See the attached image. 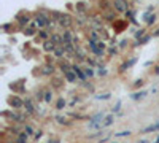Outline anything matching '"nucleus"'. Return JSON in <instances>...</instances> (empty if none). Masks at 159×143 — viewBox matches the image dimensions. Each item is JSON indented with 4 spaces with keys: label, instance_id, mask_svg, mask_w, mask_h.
<instances>
[{
    "label": "nucleus",
    "instance_id": "nucleus-3",
    "mask_svg": "<svg viewBox=\"0 0 159 143\" xmlns=\"http://www.w3.org/2000/svg\"><path fill=\"white\" fill-rule=\"evenodd\" d=\"M53 53H54L56 57H62V56L67 53V49H65V46H62V45H61V46H56V49Z\"/></svg>",
    "mask_w": 159,
    "mask_h": 143
},
{
    "label": "nucleus",
    "instance_id": "nucleus-25",
    "mask_svg": "<svg viewBox=\"0 0 159 143\" xmlns=\"http://www.w3.org/2000/svg\"><path fill=\"white\" fill-rule=\"evenodd\" d=\"M143 32H145V30H143V29H140V30H138L137 34H135V37H137V38H138V37H142V35H143Z\"/></svg>",
    "mask_w": 159,
    "mask_h": 143
},
{
    "label": "nucleus",
    "instance_id": "nucleus-28",
    "mask_svg": "<svg viewBox=\"0 0 159 143\" xmlns=\"http://www.w3.org/2000/svg\"><path fill=\"white\" fill-rule=\"evenodd\" d=\"M142 84H143L142 80H137V81H135V86H137V88H138V86H142Z\"/></svg>",
    "mask_w": 159,
    "mask_h": 143
},
{
    "label": "nucleus",
    "instance_id": "nucleus-13",
    "mask_svg": "<svg viewBox=\"0 0 159 143\" xmlns=\"http://www.w3.org/2000/svg\"><path fill=\"white\" fill-rule=\"evenodd\" d=\"M111 123H113V116H111V115H108V116H105V121L102 123V126H104V127H107V126H110Z\"/></svg>",
    "mask_w": 159,
    "mask_h": 143
},
{
    "label": "nucleus",
    "instance_id": "nucleus-15",
    "mask_svg": "<svg viewBox=\"0 0 159 143\" xmlns=\"http://www.w3.org/2000/svg\"><path fill=\"white\" fill-rule=\"evenodd\" d=\"M145 18H146V22H148V24H153V22L156 21V16H154V14H148V13H146Z\"/></svg>",
    "mask_w": 159,
    "mask_h": 143
},
{
    "label": "nucleus",
    "instance_id": "nucleus-10",
    "mask_svg": "<svg viewBox=\"0 0 159 143\" xmlns=\"http://www.w3.org/2000/svg\"><path fill=\"white\" fill-rule=\"evenodd\" d=\"M53 72H54V67H53V65H45L43 70H42V73L43 75H49V73H53Z\"/></svg>",
    "mask_w": 159,
    "mask_h": 143
},
{
    "label": "nucleus",
    "instance_id": "nucleus-26",
    "mask_svg": "<svg viewBox=\"0 0 159 143\" xmlns=\"http://www.w3.org/2000/svg\"><path fill=\"white\" fill-rule=\"evenodd\" d=\"M148 40H150V37H148V35H146V37H143L142 40H140V43H146V41H148Z\"/></svg>",
    "mask_w": 159,
    "mask_h": 143
},
{
    "label": "nucleus",
    "instance_id": "nucleus-22",
    "mask_svg": "<svg viewBox=\"0 0 159 143\" xmlns=\"http://www.w3.org/2000/svg\"><path fill=\"white\" fill-rule=\"evenodd\" d=\"M26 134H27V135H32V134H34V130H32L30 126H26Z\"/></svg>",
    "mask_w": 159,
    "mask_h": 143
},
{
    "label": "nucleus",
    "instance_id": "nucleus-30",
    "mask_svg": "<svg viewBox=\"0 0 159 143\" xmlns=\"http://www.w3.org/2000/svg\"><path fill=\"white\" fill-rule=\"evenodd\" d=\"M153 35H154V37H159V29H158V30H156V32H154V34H153Z\"/></svg>",
    "mask_w": 159,
    "mask_h": 143
},
{
    "label": "nucleus",
    "instance_id": "nucleus-4",
    "mask_svg": "<svg viewBox=\"0 0 159 143\" xmlns=\"http://www.w3.org/2000/svg\"><path fill=\"white\" fill-rule=\"evenodd\" d=\"M24 107H26V110H27V113H29V115H32V113L35 111V108H34V103H32V100H30V99H26V100H24Z\"/></svg>",
    "mask_w": 159,
    "mask_h": 143
},
{
    "label": "nucleus",
    "instance_id": "nucleus-6",
    "mask_svg": "<svg viewBox=\"0 0 159 143\" xmlns=\"http://www.w3.org/2000/svg\"><path fill=\"white\" fill-rule=\"evenodd\" d=\"M156 130H159V123H158V124H151V126L145 127V129L142 130V134H150V132H156Z\"/></svg>",
    "mask_w": 159,
    "mask_h": 143
},
{
    "label": "nucleus",
    "instance_id": "nucleus-21",
    "mask_svg": "<svg viewBox=\"0 0 159 143\" xmlns=\"http://www.w3.org/2000/svg\"><path fill=\"white\" fill-rule=\"evenodd\" d=\"M56 119H57V123H59V124H67V123H69V121H67L64 116H57Z\"/></svg>",
    "mask_w": 159,
    "mask_h": 143
},
{
    "label": "nucleus",
    "instance_id": "nucleus-9",
    "mask_svg": "<svg viewBox=\"0 0 159 143\" xmlns=\"http://www.w3.org/2000/svg\"><path fill=\"white\" fill-rule=\"evenodd\" d=\"M65 78H67V81H70V83H75L76 81V73L75 72H65Z\"/></svg>",
    "mask_w": 159,
    "mask_h": 143
},
{
    "label": "nucleus",
    "instance_id": "nucleus-11",
    "mask_svg": "<svg viewBox=\"0 0 159 143\" xmlns=\"http://www.w3.org/2000/svg\"><path fill=\"white\" fill-rule=\"evenodd\" d=\"M102 119H105L104 113H97L96 116H92V119H91V121H94V123H102Z\"/></svg>",
    "mask_w": 159,
    "mask_h": 143
},
{
    "label": "nucleus",
    "instance_id": "nucleus-31",
    "mask_svg": "<svg viewBox=\"0 0 159 143\" xmlns=\"http://www.w3.org/2000/svg\"><path fill=\"white\" fill-rule=\"evenodd\" d=\"M49 143H59V140H49Z\"/></svg>",
    "mask_w": 159,
    "mask_h": 143
},
{
    "label": "nucleus",
    "instance_id": "nucleus-18",
    "mask_svg": "<svg viewBox=\"0 0 159 143\" xmlns=\"http://www.w3.org/2000/svg\"><path fill=\"white\" fill-rule=\"evenodd\" d=\"M127 135H131V132H129V130H123V132L115 134V137H127Z\"/></svg>",
    "mask_w": 159,
    "mask_h": 143
},
{
    "label": "nucleus",
    "instance_id": "nucleus-33",
    "mask_svg": "<svg viewBox=\"0 0 159 143\" xmlns=\"http://www.w3.org/2000/svg\"><path fill=\"white\" fill-rule=\"evenodd\" d=\"M140 143H148V142H146V140H140Z\"/></svg>",
    "mask_w": 159,
    "mask_h": 143
},
{
    "label": "nucleus",
    "instance_id": "nucleus-23",
    "mask_svg": "<svg viewBox=\"0 0 159 143\" xmlns=\"http://www.w3.org/2000/svg\"><path fill=\"white\" fill-rule=\"evenodd\" d=\"M84 73H86L88 76H92V70H91V68H84Z\"/></svg>",
    "mask_w": 159,
    "mask_h": 143
},
{
    "label": "nucleus",
    "instance_id": "nucleus-1",
    "mask_svg": "<svg viewBox=\"0 0 159 143\" xmlns=\"http://www.w3.org/2000/svg\"><path fill=\"white\" fill-rule=\"evenodd\" d=\"M57 22H59L61 27L69 29L70 26H72V18H70L69 14H57Z\"/></svg>",
    "mask_w": 159,
    "mask_h": 143
},
{
    "label": "nucleus",
    "instance_id": "nucleus-14",
    "mask_svg": "<svg viewBox=\"0 0 159 143\" xmlns=\"http://www.w3.org/2000/svg\"><path fill=\"white\" fill-rule=\"evenodd\" d=\"M51 41L56 45H62V38L59 37V35H51Z\"/></svg>",
    "mask_w": 159,
    "mask_h": 143
},
{
    "label": "nucleus",
    "instance_id": "nucleus-12",
    "mask_svg": "<svg viewBox=\"0 0 159 143\" xmlns=\"http://www.w3.org/2000/svg\"><path fill=\"white\" fill-rule=\"evenodd\" d=\"M145 95H146L145 91H140V92H135V94H132V99H134V100H138V99H143Z\"/></svg>",
    "mask_w": 159,
    "mask_h": 143
},
{
    "label": "nucleus",
    "instance_id": "nucleus-24",
    "mask_svg": "<svg viewBox=\"0 0 159 143\" xmlns=\"http://www.w3.org/2000/svg\"><path fill=\"white\" fill-rule=\"evenodd\" d=\"M97 99H110V94H104V95H97Z\"/></svg>",
    "mask_w": 159,
    "mask_h": 143
},
{
    "label": "nucleus",
    "instance_id": "nucleus-2",
    "mask_svg": "<svg viewBox=\"0 0 159 143\" xmlns=\"http://www.w3.org/2000/svg\"><path fill=\"white\" fill-rule=\"evenodd\" d=\"M113 7H115V10L121 11V13H126V11H127V8H129L126 0H115V2H113Z\"/></svg>",
    "mask_w": 159,
    "mask_h": 143
},
{
    "label": "nucleus",
    "instance_id": "nucleus-7",
    "mask_svg": "<svg viewBox=\"0 0 159 143\" xmlns=\"http://www.w3.org/2000/svg\"><path fill=\"white\" fill-rule=\"evenodd\" d=\"M72 68H73V72H75L76 75H78V78L81 80V81H84V80H86V76H84V73H83V72H81V68H80L78 65H73Z\"/></svg>",
    "mask_w": 159,
    "mask_h": 143
},
{
    "label": "nucleus",
    "instance_id": "nucleus-17",
    "mask_svg": "<svg viewBox=\"0 0 159 143\" xmlns=\"http://www.w3.org/2000/svg\"><path fill=\"white\" fill-rule=\"evenodd\" d=\"M61 70H62L64 73H65V72H70V65L67 64V62H62V64H61Z\"/></svg>",
    "mask_w": 159,
    "mask_h": 143
},
{
    "label": "nucleus",
    "instance_id": "nucleus-16",
    "mask_svg": "<svg viewBox=\"0 0 159 143\" xmlns=\"http://www.w3.org/2000/svg\"><path fill=\"white\" fill-rule=\"evenodd\" d=\"M64 107H65V100H64V99H59L57 103H56V108H57V110H62Z\"/></svg>",
    "mask_w": 159,
    "mask_h": 143
},
{
    "label": "nucleus",
    "instance_id": "nucleus-19",
    "mask_svg": "<svg viewBox=\"0 0 159 143\" xmlns=\"http://www.w3.org/2000/svg\"><path fill=\"white\" fill-rule=\"evenodd\" d=\"M19 143H27V134H21L19 135Z\"/></svg>",
    "mask_w": 159,
    "mask_h": 143
},
{
    "label": "nucleus",
    "instance_id": "nucleus-20",
    "mask_svg": "<svg viewBox=\"0 0 159 143\" xmlns=\"http://www.w3.org/2000/svg\"><path fill=\"white\" fill-rule=\"evenodd\" d=\"M51 99H53V94H51V92H49V91L45 92V102L49 103V102H51Z\"/></svg>",
    "mask_w": 159,
    "mask_h": 143
},
{
    "label": "nucleus",
    "instance_id": "nucleus-29",
    "mask_svg": "<svg viewBox=\"0 0 159 143\" xmlns=\"http://www.w3.org/2000/svg\"><path fill=\"white\" fill-rule=\"evenodd\" d=\"M119 107H121V103L118 102V103H116V107H115V108H113V111H118V110H119Z\"/></svg>",
    "mask_w": 159,
    "mask_h": 143
},
{
    "label": "nucleus",
    "instance_id": "nucleus-32",
    "mask_svg": "<svg viewBox=\"0 0 159 143\" xmlns=\"http://www.w3.org/2000/svg\"><path fill=\"white\" fill-rule=\"evenodd\" d=\"M153 143H159V137H158V138H156V140H154V142H153Z\"/></svg>",
    "mask_w": 159,
    "mask_h": 143
},
{
    "label": "nucleus",
    "instance_id": "nucleus-5",
    "mask_svg": "<svg viewBox=\"0 0 159 143\" xmlns=\"http://www.w3.org/2000/svg\"><path fill=\"white\" fill-rule=\"evenodd\" d=\"M10 103L13 105V108H21V107L24 105V102H22L21 99H18V97H13V99H10Z\"/></svg>",
    "mask_w": 159,
    "mask_h": 143
},
{
    "label": "nucleus",
    "instance_id": "nucleus-8",
    "mask_svg": "<svg viewBox=\"0 0 159 143\" xmlns=\"http://www.w3.org/2000/svg\"><path fill=\"white\" fill-rule=\"evenodd\" d=\"M43 48H45V51H54V49H56V43H53L51 40H48V41H45Z\"/></svg>",
    "mask_w": 159,
    "mask_h": 143
},
{
    "label": "nucleus",
    "instance_id": "nucleus-27",
    "mask_svg": "<svg viewBox=\"0 0 159 143\" xmlns=\"http://www.w3.org/2000/svg\"><path fill=\"white\" fill-rule=\"evenodd\" d=\"M42 130H37V134H35V138H40V137H42Z\"/></svg>",
    "mask_w": 159,
    "mask_h": 143
}]
</instances>
